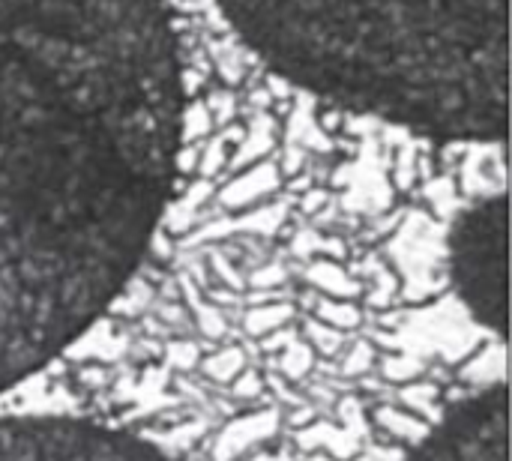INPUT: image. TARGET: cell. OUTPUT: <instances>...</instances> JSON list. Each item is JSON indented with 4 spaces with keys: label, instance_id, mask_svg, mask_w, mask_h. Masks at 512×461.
Listing matches in <instances>:
<instances>
[{
    "label": "cell",
    "instance_id": "obj_1",
    "mask_svg": "<svg viewBox=\"0 0 512 461\" xmlns=\"http://www.w3.org/2000/svg\"><path fill=\"white\" fill-rule=\"evenodd\" d=\"M180 135L168 0H0V393L132 279L171 201Z\"/></svg>",
    "mask_w": 512,
    "mask_h": 461
},
{
    "label": "cell",
    "instance_id": "obj_2",
    "mask_svg": "<svg viewBox=\"0 0 512 461\" xmlns=\"http://www.w3.org/2000/svg\"><path fill=\"white\" fill-rule=\"evenodd\" d=\"M285 81L435 141H507L510 0H216Z\"/></svg>",
    "mask_w": 512,
    "mask_h": 461
},
{
    "label": "cell",
    "instance_id": "obj_3",
    "mask_svg": "<svg viewBox=\"0 0 512 461\" xmlns=\"http://www.w3.org/2000/svg\"><path fill=\"white\" fill-rule=\"evenodd\" d=\"M450 276L474 318L507 333V198H483L450 231Z\"/></svg>",
    "mask_w": 512,
    "mask_h": 461
},
{
    "label": "cell",
    "instance_id": "obj_4",
    "mask_svg": "<svg viewBox=\"0 0 512 461\" xmlns=\"http://www.w3.org/2000/svg\"><path fill=\"white\" fill-rule=\"evenodd\" d=\"M0 461H174L123 429L69 417H0Z\"/></svg>",
    "mask_w": 512,
    "mask_h": 461
},
{
    "label": "cell",
    "instance_id": "obj_5",
    "mask_svg": "<svg viewBox=\"0 0 512 461\" xmlns=\"http://www.w3.org/2000/svg\"><path fill=\"white\" fill-rule=\"evenodd\" d=\"M402 461H507V387L459 402Z\"/></svg>",
    "mask_w": 512,
    "mask_h": 461
}]
</instances>
